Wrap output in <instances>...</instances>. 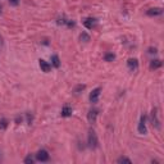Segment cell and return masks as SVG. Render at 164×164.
<instances>
[{
  "label": "cell",
  "instance_id": "9",
  "mask_svg": "<svg viewBox=\"0 0 164 164\" xmlns=\"http://www.w3.org/2000/svg\"><path fill=\"white\" fill-rule=\"evenodd\" d=\"M127 64H128V67H130V69H136L138 67V62H137V59H128V62H127Z\"/></svg>",
  "mask_w": 164,
  "mask_h": 164
},
{
  "label": "cell",
  "instance_id": "18",
  "mask_svg": "<svg viewBox=\"0 0 164 164\" xmlns=\"http://www.w3.org/2000/svg\"><path fill=\"white\" fill-rule=\"evenodd\" d=\"M85 87H86V86H85V85H79V86H77V87H76V90H74V92H76V94H78L79 91H82V90H85Z\"/></svg>",
  "mask_w": 164,
  "mask_h": 164
},
{
  "label": "cell",
  "instance_id": "14",
  "mask_svg": "<svg viewBox=\"0 0 164 164\" xmlns=\"http://www.w3.org/2000/svg\"><path fill=\"white\" fill-rule=\"evenodd\" d=\"M79 40H81V41H83V42H87V41H90V36L87 35V33L82 32L81 35H79Z\"/></svg>",
  "mask_w": 164,
  "mask_h": 164
},
{
  "label": "cell",
  "instance_id": "12",
  "mask_svg": "<svg viewBox=\"0 0 164 164\" xmlns=\"http://www.w3.org/2000/svg\"><path fill=\"white\" fill-rule=\"evenodd\" d=\"M72 114V108L69 106H64L62 109V117H69Z\"/></svg>",
  "mask_w": 164,
  "mask_h": 164
},
{
  "label": "cell",
  "instance_id": "13",
  "mask_svg": "<svg viewBox=\"0 0 164 164\" xmlns=\"http://www.w3.org/2000/svg\"><path fill=\"white\" fill-rule=\"evenodd\" d=\"M51 63H53V65L55 67V68H59V65H60V60H59L58 55H53V56H51Z\"/></svg>",
  "mask_w": 164,
  "mask_h": 164
},
{
  "label": "cell",
  "instance_id": "10",
  "mask_svg": "<svg viewBox=\"0 0 164 164\" xmlns=\"http://www.w3.org/2000/svg\"><path fill=\"white\" fill-rule=\"evenodd\" d=\"M83 24L86 26L87 28H90V30H91V28L95 26V19H94V18H87V19L83 22Z\"/></svg>",
  "mask_w": 164,
  "mask_h": 164
},
{
  "label": "cell",
  "instance_id": "6",
  "mask_svg": "<svg viewBox=\"0 0 164 164\" xmlns=\"http://www.w3.org/2000/svg\"><path fill=\"white\" fill-rule=\"evenodd\" d=\"M96 117H97V110L96 109H91L87 114V119L90 123H95L96 122Z\"/></svg>",
  "mask_w": 164,
  "mask_h": 164
},
{
  "label": "cell",
  "instance_id": "21",
  "mask_svg": "<svg viewBox=\"0 0 164 164\" xmlns=\"http://www.w3.org/2000/svg\"><path fill=\"white\" fill-rule=\"evenodd\" d=\"M0 13H1V7H0Z\"/></svg>",
  "mask_w": 164,
  "mask_h": 164
},
{
  "label": "cell",
  "instance_id": "11",
  "mask_svg": "<svg viewBox=\"0 0 164 164\" xmlns=\"http://www.w3.org/2000/svg\"><path fill=\"white\" fill-rule=\"evenodd\" d=\"M160 67H161V60H159V59H155V60H151V63H150V68L156 69V68H160Z\"/></svg>",
  "mask_w": 164,
  "mask_h": 164
},
{
  "label": "cell",
  "instance_id": "19",
  "mask_svg": "<svg viewBox=\"0 0 164 164\" xmlns=\"http://www.w3.org/2000/svg\"><path fill=\"white\" fill-rule=\"evenodd\" d=\"M24 163H26V164H32V163H33V158H32L31 155L27 156V158L24 159Z\"/></svg>",
  "mask_w": 164,
  "mask_h": 164
},
{
  "label": "cell",
  "instance_id": "5",
  "mask_svg": "<svg viewBox=\"0 0 164 164\" xmlns=\"http://www.w3.org/2000/svg\"><path fill=\"white\" fill-rule=\"evenodd\" d=\"M38 64H40V68L42 69V72H45V73H48V72H50L51 65L48 63V62H45V60H44V59H40V60H38Z\"/></svg>",
  "mask_w": 164,
  "mask_h": 164
},
{
  "label": "cell",
  "instance_id": "7",
  "mask_svg": "<svg viewBox=\"0 0 164 164\" xmlns=\"http://www.w3.org/2000/svg\"><path fill=\"white\" fill-rule=\"evenodd\" d=\"M163 14V9L161 8H151V9L147 10V15L153 17V15H160Z\"/></svg>",
  "mask_w": 164,
  "mask_h": 164
},
{
  "label": "cell",
  "instance_id": "8",
  "mask_svg": "<svg viewBox=\"0 0 164 164\" xmlns=\"http://www.w3.org/2000/svg\"><path fill=\"white\" fill-rule=\"evenodd\" d=\"M151 119H153V126H155L156 128H160V122L156 117V109H154L153 113H151Z\"/></svg>",
  "mask_w": 164,
  "mask_h": 164
},
{
  "label": "cell",
  "instance_id": "15",
  "mask_svg": "<svg viewBox=\"0 0 164 164\" xmlns=\"http://www.w3.org/2000/svg\"><path fill=\"white\" fill-rule=\"evenodd\" d=\"M8 127V120L5 118H1L0 119V130H5Z\"/></svg>",
  "mask_w": 164,
  "mask_h": 164
},
{
  "label": "cell",
  "instance_id": "1",
  "mask_svg": "<svg viewBox=\"0 0 164 164\" xmlns=\"http://www.w3.org/2000/svg\"><path fill=\"white\" fill-rule=\"evenodd\" d=\"M87 141H89V145L91 146V147H97V145H99V141H97V136L96 133H95V131H90L89 132V137H87Z\"/></svg>",
  "mask_w": 164,
  "mask_h": 164
},
{
  "label": "cell",
  "instance_id": "20",
  "mask_svg": "<svg viewBox=\"0 0 164 164\" xmlns=\"http://www.w3.org/2000/svg\"><path fill=\"white\" fill-rule=\"evenodd\" d=\"M18 1H19V0H9V3H10L12 5H17Z\"/></svg>",
  "mask_w": 164,
  "mask_h": 164
},
{
  "label": "cell",
  "instance_id": "17",
  "mask_svg": "<svg viewBox=\"0 0 164 164\" xmlns=\"http://www.w3.org/2000/svg\"><path fill=\"white\" fill-rule=\"evenodd\" d=\"M118 163H128V164H131V160L128 158H124V156H122V158H119L118 159Z\"/></svg>",
  "mask_w": 164,
  "mask_h": 164
},
{
  "label": "cell",
  "instance_id": "16",
  "mask_svg": "<svg viewBox=\"0 0 164 164\" xmlns=\"http://www.w3.org/2000/svg\"><path fill=\"white\" fill-rule=\"evenodd\" d=\"M114 58H115V55H114V54H112V53L105 54V60H106V62H113V60H114Z\"/></svg>",
  "mask_w": 164,
  "mask_h": 164
},
{
  "label": "cell",
  "instance_id": "4",
  "mask_svg": "<svg viewBox=\"0 0 164 164\" xmlns=\"http://www.w3.org/2000/svg\"><path fill=\"white\" fill-rule=\"evenodd\" d=\"M36 159L38 161H48L49 160V154L46 150H40L37 154H36Z\"/></svg>",
  "mask_w": 164,
  "mask_h": 164
},
{
  "label": "cell",
  "instance_id": "2",
  "mask_svg": "<svg viewBox=\"0 0 164 164\" xmlns=\"http://www.w3.org/2000/svg\"><path fill=\"white\" fill-rule=\"evenodd\" d=\"M138 132L141 135H146L147 130H146V117L145 115H141V119H140V123H138Z\"/></svg>",
  "mask_w": 164,
  "mask_h": 164
},
{
  "label": "cell",
  "instance_id": "3",
  "mask_svg": "<svg viewBox=\"0 0 164 164\" xmlns=\"http://www.w3.org/2000/svg\"><path fill=\"white\" fill-rule=\"evenodd\" d=\"M100 92H101V89L100 87H96L95 90H92V92L90 94V101L91 102H97L100 96Z\"/></svg>",
  "mask_w": 164,
  "mask_h": 164
}]
</instances>
